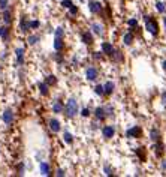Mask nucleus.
<instances>
[{
	"label": "nucleus",
	"instance_id": "nucleus-29",
	"mask_svg": "<svg viewBox=\"0 0 166 177\" xmlns=\"http://www.w3.org/2000/svg\"><path fill=\"white\" fill-rule=\"evenodd\" d=\"M156 8H157V11L159 12H162V14L166 12V5L165 3H162V2H157V3H156Z\"/></svg>",
	"mask_w": 166,
	"mask_h": 177
},
{
	"label": "nucleus",
	"instance_id": "nucleus-21",
	"mask_svg": "<svg viewBox=\"0 0 166 177\" xmlns=\"http://www.w3.org/2000/svg\"><path fill=\"white\" fill-rule=\"evenodd\" d=\"M41 173L43 176H50L51 171H50V165L47 162H41Z\"/></svg>",
	"mask_w": 166,
	"mask_h": 177
},
{
	"label": "nucleus",
	"instance_id": "nucleus-23",
	"mask_svg": "<svg viewBox=\"0 0 166 177\" xmlns=\"http://www.w3.org/2000/svg\"><path fill=\"white\" fill-rule=\"evenodd\" d=\"M133 39H135V36L132 33H126L124 38H123V41H124L126 45H132L133 44Z\"/></svg>",
	"mask_w": 166,
	"mask_h": 177
},
{
	"label": "nucleus",
	"instance_id": "nucleus-28",
	"mask_svg": "<svg viewBox=\"0 0 166 177\" xmlns=\"http://www.w3.org/2000/svg\"><path fill=\"white\" fill-rule=\"evenodd\" d=\"M38 41H39V36H38V35H32V36H29V39H27V42L30 44V45H34Z\"/></svg>",
	"mask_w": 166,
	"mask_h": 177
},
{
	"label": "nucleus",
	"instance_id": "nucleus-45",
	"mask_svg": "<svg viewBox=\"0 0 166 177\" xmlns=\"http://www.w3.org/2000/svg\"><path fill=\"white\" fill-rule=\"evenodd\" d=\"M163 68H165V71H166V60L163 62Z\"/></svg>",
	"mask_w": 166,
	"mask_h": 177
},
{
	"label": "nucleus",
	"instance_id": "nucleus-4",
	"mask_svg": "<svg viewBox=\"0 0 166 177\" xmlns=\"http://www.w3.org/2000/svg\"><path fill=\"white\" fill-rule=\"evenodd\" d=\"M88 8L93 14H100L102 12V5L99 2H94V0H88Z\"/></svg>",
	"mask_w": 166,
	"mask_h": 177
},
{
	"label": "nucleus",
	"instance_id": "nucleus-40",
	"mask_svg": "<svg viewBox=\"0 0 166 177\" xmlns=\"http://www.w3.org/2000/svg\"><path fill=\"white\" fill-rule=\"evenodd\" d=\"M105 174H108V176H112V170H111V168H106V167H105Z\"/></svg>",
	"mask_w": 166,
	"mask_h": 177
},
{
	"label": "nucleus",
	"instance_id": "nucleus-44",
	"mask_svg": "<svg viewBox=\"0 0 166 177\" xmlns=\"http://www.w3.org/2000/svg\"><path fill=\"white\" fill-rule=\"evenodd\" d=\"M162 168H163V170H166V161H165V162H163V164H162Z\"/></svg>",
	"mask_w": 166,
	"mask_h": 177
},
{
	"label": "nucleus",
	"instance_id": "nucleus-41",
	"mask_svg": "<svg viewBox=\"0 0 166 177\" xmlns=\"http://www.w3.org/2000/svg\"><path fill=\"white\" fill-rule=\"evenodd\" d=\"M93 57H94L96 60H100V59H102V54H99V53H96V54H93Z\"/></svg>",
	"mask_w": 166,
	"mask_h": 177
},
{
	"label": "nucleus",
	"instance_id": "nucleus-3",
	"mask_svg": "<svg viewBox=\"0 0 166 177\" xmlns=\"http://www.w3.org/2000/svg\"><path fill=\"white\" fill-rule=\"evenodd\" d=\"M126 137H132V138H141L142 137V128H139V126H133V128H130L127 132H126Z\"/></svg>",
	"mask_w": 166,
	"mask_h": 177
},
{
	"label": "nucleus",
	"instance_id": "nucleus-36",
	"mask_svg": "<svg viewBox=\"0 0 166 177\" xmlns=\"http://www.w3.org/2000/svg\"><path fill=\"white\" fill-rule=\"evenodd\" d=\"M129 26H130V27H135V29H138V21H136V20H129Z\"/></svg>",
	"mask_w": 166,
	"mask_h": 177
},
{
	"label": "nucleus",
	"instance_id": "nucleus-30",
	"mask_svg": "<svg viewBox=\"0 0 166 177\" xmlns=\"http://www.w3.org/2000/svg\"><path fill=\"white\" fill-rule=\"evenodd\" d=\"M63 138H65V141H66L67 144H72L74 143V137L69 134V132H65V135H63Z\"/></svg>",
	"mask_w": 166,
	"mask_h": 177
},
{
	"label": "nucleus",
	"instance_id": "nucleus-34",
	"mask_svg": "<svg viewBox=\"0 0 166 177\" xmlns=\"http://www.w3.org/2000/svg\"><path fill=\"white\" fill-rule=\"evenodd\" d=\"M0 9L2 11L8 9V0H0Z\"/></svg>",
	"mask_w": 166,
	"mask_h": 177
},
{
	"label": "nucleus",
	"instance_id": "nucleus-10",
	"mask_svg": "<svg viewBox=\"0 0 166 177\" xmlns=\"http://www.w3.org/2000/svg\"><path fill=\"white\" fill-rule=\"evenodd\" d=\"M50 129L52 131V132H58V131L61 129V126H60V122H58L57 119H51V120H50Z\"/></svg>",
	"mask_w": 166,
	"mask_h": 177
},
{
	"label": "nucleus",
	"instance_id": "nucleus-8",
	"mask_svg": "<svg viewBox=\"0 0 166 177\" xmlns=\"http://www.w3.org/2000/svg\"><path fill=\"white\" fill-rule=\"evenodd\" d=\"M94 116H96V119L97 120H105L106 119V111H105V108H102V107H97L96 110H94Z\"/></svg>",
	"mask_w": 166,
	"mask_h": 177
},
{
	"label": "nucleus",
	"instance_id": "nucleus-11",
	"mask_svg": "<svg viewBox=\"0 0 166 177\" xmlns=\"http://www.w3.org/2000/svg\"><path fill=\"white\" fill-rule=\"evenodd\" d=\"M20 29H21V32H29L30 30V21H27V18L23 17L21 18V23H20Z\"/></svg>",
	"mask_w": 166,
	"mask_h": 177
},
{
	"label": "nucleus",
	"instance_id": "nucleus-27",
	"mask_svg": "<svg viewBox=\"0 0 166 177\" xmlns=\"http://www.w3.org/2000/svg\"><path fill=\"white\" fill-rule=\"evenodd\" d=\"M92 30L96 35H102V33H103V30H102V26H100V24H92Z\"/></svg>",
	"mask_w": 166,
	"mask_h": 177
},
{
	"label": "nucleus",
	"instance_id": "nucleus-17",
	"mask_svg": "<svg viewBox=\"0 0 166 177\" xmlns=\"http://www.w3.org/2000/svg\"><path fill=\"white\" fill-rule=\"evenodd\" d=\"M65 110V105H63V102L57 99V101L54 102V105H52V111L54 113H61V111Z\"/></svg>",
	"mask_w": 166,
	"mask_h": 177
},
{
	"label": "nucleus",
	"instance_id": "nucleus-2",
	"mask_svg": "<svg viewBox=\"0 0 166 177\" xmlns=\"http://www.w3.org/2000/svg\"><path fill=\"white\" fill-rule=\"evenodd\" d=\"M147 20V23H145V29L148 30L151 35H159V24L156 20H153V18L150 17H145Z\"/></svg>",
	"mask_w": 166,
	"mask_h": 177
},
{
	"label": "nucleus",
	"instance_id": "nucleus-38",
	"mask_svg": "<svg viewBox=\"0 0 166 177\" xmlns=\"http://www.w3.org/2000/svg\"><path fill=\"white\" fill-rule=\"evenodd\" d=\"M70 14H72V15H76V14H78V8H76V6H70Z\"/></svg>",
	"mask_w": 166,
	"mask_h": 177
},
{
	"label": "nucleus",
	"instance_id": "nucleus-16",
	"mask_svg": "<svg viewBox=\"0 0 166 177\" xmlns=\"http://www.w3.org/2000/svg\"><path fill=\"white\" fill-rule=\"evenodd\" d=\"M109 57L112 59V62H121V60H123V54H121V51L120 50H114Z\"/></svg>",
	"mask_w": 166,
	"mask_h": 177
},
{
	"label": "nucleus",
	"instance_id": "nucleus-46",
	"mask_svg": "<svg viewBox=\"0 0 166 177\" xmlns=\"http://www.w3.org/2000/svg\"><path fill=\"white\" fill-rule=\"evenodd\" d=\"M165 26H166V17H165Z\"/></svg>",
	"mask_w": 166,
	"mask_h": 177
},
{
	"label": "nucleus",
	"instance_id": "nucleus-6",
	"mask_svg": "<svg viewBox=\"0 0 166 177\" xmlns=\"http://www.w3.org/2000/svg\"><path fill=\"white\" fill-rule=\"evenodd\" d=\"M3 122L6 125H12L14 123V113H12V110H6L3 113Z\"/></svg>",
	"mask_w": 166,
	"mask_h": 177
},
{
	"label": "nucleus",
	"instance_id": "nucleus-26",
	"mask_svg": "<svg viewBox=\"0 0 166 177\" xmlns=\"http://www.w3.org/2000/svg\"><path fill=\"white\" fill-rule=\"evenodd\" d=\"M45 83H47L48 86H56L57 84V78H56L54 75H48L47 77V80H45Z\"/></svg>",
	"mask_w": 166,
	"mask_h": 177
},
{
	"label": "nucleus",
	"instance_id": "nucleus-18",
	"mask_svg": "<svg viewBox=\"0 0 166 177\" xmlns=\"http://www.w3.org/2000/svg\"><path fill=\"white\" fill-rule=\"evenodd\" d=\"M154 149H156V156H159V158L165 152V147H163V143H162V141H157V143L154 144Z\"/></svg>",
	"mask_w": 166,
	"mask_h": 177
},
{
	"label": "nucleus",
	"instance_id": "nucleus-42",
	"mask_svg": "<svg viewBox=\"0 0 166 177\" xmlns=\"http://www.w3.org/2000/svg\"><path fill=\"white\" fill-rule=\"evenodd\" d=\"M57 176H65V171L63 170H57Z\"/></svg>",
	"mask_w": 166,
	"mask_h": 177
},
{
	"label": "nucleus",
	"instance_id": "nucleus-13",
	"mask_svg": "<svg viewBox=\"0 0 166 177\" xmlns=\"http://www.w3.org/2000/svg\"><path fill=\"white\" fill-rule=\"evenodd\" d=\"M81 39H83V42L85 44V45H92L93 44V36H92V33H88V32H84V33L81 35Z\"/></svg>",
	"mask_w": 166,
	"mask_h": 177
},
{
	"label": "nucleus",
	"instance_id": "nucleus-20",
	"mask_svg": "<svg viewBox=\"0 0 166 177\" xmlns=\"http://www.w3.org/2000/svg\"><path fill=\"white\" fill-rule=\"evenodd\" d=\"M54 48L57 51H61L65 48V42H63V38H56V41H54Z\"/></svg>",
	"mask_w": 166,
	"mask_h": 177
},
{
	"label": "nucleus",
	"instance_id": "nucleus-39",
	"mask_svg": "<svg viewBox=\"0 0 166 177\" xmlns=\"http://www.w3.org/2000/svg\"><path fill=\"white\" fill-rule=\"evenodd\" d=\"M23 171H24V165L20 164V165H18V174H23Z\"/></svg>",
	"mask_w": 166,
	"mask_h": 177
},
{
	"label": "nucleus",
	"instance_id": "nucleus-37",
	"mask_svg": "<svg viewBox=\"0 0 166 177\" xmlns=\"http://www.w3.org/2000/svg\"><path fill=\"white\" fill-rule=\"evenodd\" d=\"M81 114H83V117H88V116H90V110H88V108H84V110L81 111Z\"/></svg>",
	"mask_w": 166,
	"mask_h": 177
},
{
	"label": "nucleus",
	"instance_id": "nucleus-22",
	"mask_svg": "<svg viewBox=\"0 0 166 177\" xmlns=\"http://www.w3.org/2000/svg\"><path fill=\"white\" fill-rule=\"evenodd\" d=\"M3 20H5V23L8 26L12 23V14H11V11H8V9L3 11Z\"/></svg>",
	"mask_w": 166,
	"mask_h": 177
},
{
	"label": "nucleus",
	"instance_id": "nucleus-9",
	"mask_svg": "<svg viewBox=\"0 0 166 177\" xmlns=\"http://www.w3.org/2000/svg\"><path fill=\"white\" fill-rule=\"evenodd\" d=\"M112 51H114V47H112L109 42H103V44H102V53H103V54L111 56V54H112Z\"/></svg>",
	"mask_w": 166,
	"mask_h": 177
},
{
	"label": "nucleus",
	"instance_id": "nucleus-12",
	"mask_svg": "<svg viewBox=\"0 0 166 177\" xmlns=\"http://www.w3.org/2000/svg\"><path fill=\"white\" fill-rule=\"evenodd\" d=\"M114 134H115L114 126H105L103 128V137H105V138H112Z\"/></svg>",
	"mask_w": 166,
	"mask_h": 177
},
{
	"label": "nucleus",
	"instance_id": "nucleus-7",
	"mask_svg": "<svg viewBox=\"0 0 166 177\" xmlns=\"http://www.w3.org/2000/svg\"><path fill=\"white\" fill-rule=\"evenodd\" d=\"M114 89H115V84H114L112 81H108V83H105V86H103V95H106V96L112 95Z\"/></svg>",
	"mask_w": 166,
	"mask_h": 177
},
{
	"label": "nucleus",
	"instance_id": "nucleus-43",
	"mask_svg": "<svg viewBox=\"0 0 166 177\" xmlns=\"http://www.w3.org/2000/svg\"><path fill=\"white\" fill-rule=\"evenodd\" d=\"M162 101H163V104H166V92L162 95Z\"/></svg>",
	"mask_w": 166,
	"mask_h": 177
},
{
	"label": "nucleus",
	"instance_id": "nucleus-14",
	"mask_svg": "<svg viewBox=\"0 0 166 177\" xmlns=\"http://www.w3.org/2000/svg\"><path fill=\"white\" fill-rule=\"evenodd\" d=\"M136 155H138V158L144 162V161H147V150H145V147H138L136 150Z\"/></svg>",
	"mask_w": 166,
	"mask_h": 177
},
{
	"label": "nucleus",
	"instance_id": "nucleus-33",
	"mask_svg": "<svg viewBox=\"0 0 166 177\" xmlns=\"http://www.w3.org/2000/svg\"><path fill=\"white\" fill-rule=\"evenodd\" d=\"M94 92L97 93V95H100V96H102V95H103V86H96V87H94Z\"/></svg>",
	"mask_w": 166,
	"mask_h": 177
},
{
	"label": "nucleus",
	"instance_id": "nucleus-15",
	"mask_svg": "<svg viewBox=\"0 0 166 177\" xmlns=\"http://www.w3.org/2000/svg\"><path fill=\"white\" fill-rule=\"evenodd\" d=\"M15 54H17V63L18 65H23L24 63V48H18L15 51Z\"/></svg>",
	"mask_w": 166,
	"mask_h": 177
},
{
	"label": "nucleus",
	"instance_id": "nucleus-24",
	"mask_svg": "<svg viewBox=\"0 0 166 177\" xmlns=\"http://www.w3.org/2000/svg\"><path fill=\"white\" fill-rule=\"evenodd\" d=\"M48 87H50V86L47 84V83H41V84H39V90H41V95L47 96V95H48Z\"/></svg>",
	"mask_w": 166,
	"mask_h": 177
},
{
	"label": "nucleus",
	"instance_id": "nucleus-19",
	"mask_svg": "<svg viewBox=\"0 0 166 177\" xmlns=\"http://www.w3.org/2000/svg\"><path fill=\"white\" fill-rule=\"evenodd\" d=\"M9 32H11V29L9 27H0V36H2V39L3 41H9Z\"/></svg>",
	"mask_w": 166,
	"mask_h": 177
},
{
	"label": "nucleus",
	"instance_id": "nucleus-5",
	"mask_svg": "<svg viewBox=\"0 0 166 177\" xmlns=\"http://www.w3.org/2000/svg\"><path fill=\"white\" fill-rule=\"evenodd\" d=\"M99 75V72H97V69L96 68H88L87 71H85V77H87V80H90V81H94L96 78Z\"/></svg>",
	"mask_w": 166,
	"mask_h": 177
},
{
	"label": "nucleus",
	"instance_id": "nucleus-1",
	"mask_svg": "<svg viewBox=\"0 0 166 177\" xmlns=\"http://www.w3.org/2000/svg\"><path fill=\"white\" fill-rule=\"evenodd\" d=\"M65 113H66L67 117H75L76 116V113H78V104L75 99H69L66 104V107H65Z\"/></svg>",
	"mask_w": 166,
	"mask_h": 177
},
{
	"label": "nucleus",
	"instance_id": "nucleus-32",
	"mask_svg": "<svg viewBox=\"0 0 166 177\" xmlns=\"http://www.w3.org/2000/svg\"><path fill=\"white\" fill-rule=\"evenodd\" d=\"M61 6L63 8H70V6H74V3H72V0H63L61 2Z\"/></svg>",
	"mask_w": 166,
	"mask_h": 177
},
{
	"label": "nucleus",
	"instance_id": "nucleus-25",
	"mask_svg": "<svg viewBox=\"0 0 166 177\" xmlns=\"http://www.w3.org/2000/svg\"><path fill=\"white\" fill-rule=\"evenodd\" d=\"M150 137H151L153 141H160V132H159L157 129H153L151 134H150Z\"/></svg>",
	"mask_w": 166,
	"mask_h": 177
},
{
	"label": "nucleus",
	"instance_id": "nucleus-35",
	"mask_svg": "<svg viewBox=\"0 0 166 177\" xmlns=\"http://www.w3.org/2000/svg\"><path fill=\"white\" fill-rule=\"evenodd\" d=\"M39 24H41V23H39V21H36V20H34V21H30V29H38Z\"/></svg>",
	"mask_w": 166,
	"mask_h": 177
},
{
	"label": "nucleus",
	"instance_id": "nucleus-31",
	"mask_svg": "<svg viewBox=\"0 0 166 177\" xmlns=\"http://www.w3.org/2000/svg\"><path fill=\"white\" fill-rule=\"evenodd\" d=\"M65 36V30H63V27H58L57 30H56V38H63Z\"/></svg>",
	"mask_w": 166,
	"mask_h": 177
}]
</instances>
